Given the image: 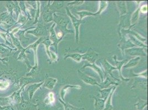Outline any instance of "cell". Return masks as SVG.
I'll return each instance as SVG.
<instances>
[{
	"instance_id": "6da1fadb",
	"label": "cell",
	"mask_w": 148,
	"mask_h": 110,
	"mask_svg": "<svg viewBox=\"0 0 148 110\" xmlns=\"http://www.w3.org/2000/svg\"><path fill=\"white\" fill-rule=\"evenodd\" d=\"M66 12L68 14V16L70 17V18L71 19V21L73 22V26L75 28V31H76V42H79V26L81 24V23H82V20H78L76 18L74 15H73L69 11V10L68 8H66Z\"/></svg>"
},
{
	"instance_id": "7a4b0ae2",
	"label": "cell",
	"mask_w": 148,
	"mask_h": 110,
	"mask_svg": "<svg viewBox=\"0 0 148 110\" xmlns=\"http://www.w3.org/2000/svg\"><path fill=\"white\" fill-rule=\"evenodd\" d=\"M54 20L56 23L58 25L60 29L63 31H66V33L73 32V31L68 30L67 25H68L69 21L66 20V19L62 18L61 17H59L56 14H54Z\"/></svg>"
},
{
	"instance_id": "3957f363",
	"label": "cell",
	"mask_w": 148,
	"mask_h": 110,
	"mask_svg": "<svg viewBox=\"0 0 148 110\" xmlns=\"http://www.w3.org/2000/svg\"><path fill=\"white\" fill-rule=\"evenodd\" d=\"M78 72H79V75L81 79L85 83H86L87 84H89V85H91V86L96 85V86H101V85H99V83L97 82L96 80L94 79L92 77H91L83 73L82 72H81L80 70H78Z\"/></svg>"
},
{
	"instance_id": "277c9868",
	"label": "cell",
	"mask_w": 148,
	"mask_h": 110,
	"mask_svg": "<svg viewBox=\"0 0 148 110\" xmlns=\"http://www.w3.org/2000/svg\"><path fill=\"white\" fill-rule=\"evenodd\" d=\"M99 54L95 51H88L86 54H84L82 58L84 60H87L90 62V63H95L96 58L97 57Z\"/></svg>"
},
{
	"instance_id": "5b68a950",
	"label": "cell",
	"mask_w": 148,
	"mask_h": 110,
	"mask_svg": "<svg viewBox=\"0 0 148 110\" xmlns=\"http://www.w3.org/2000/svg\"><path fill=\"white\" fill-rule=\"evenodd\" d=\"M91 67L93 68V69H95L96 71V72H97V73L99 74L101 77V81H103V71H102V69L99 67L98 66H97L96 65V64L95 63H86V65H85L82 68V69L86 67Z\"/></svg>"
},
{
	"instance_id": "8992f818",
	"label": "cell",
	"mask_w": 148,
	"mask_h": 110,
	"mask_svg": "<svg viewBox=\"0 0 148 110\" xmlns=\"http://www.w3.org/2000/svg\"><path fill=\"white\" fill-rule=\"evenodd\" d=\"M95 98V110H103L105 107V101L106 98L105 99H99L97 98Z\"/></svg>"
},
{
	"instance_id": "52a82bcc",
	"label": "cell",
	"mask_w": 148,
	"mask_h": 110,
	"mask_svg": "<svg viewBox=\"0 0 148 110\" xmlns=\"http://www.w3.org/2000/svg\"><path fill=\"white\" fill-rule=\"evenodd\" d=\"M103 67H104V68H105L106 73L110 74V75L112 76V77L113 78L115 79V78H114L113 75L112 74V71H113V70H114V69H117V68L114 67L112 66L111 65H110L108 62L106 60H105V61H104Z\"/></svg>"
},
{
	"instance_id": "ba28073f",
	"label": "cell",
	"mask_w": 148,
	"mask_h": 110,
	"mask_svg": "<svg viewBox=\"0 0 148 110\" xmlns=\"http://www.w3.org/2000/svg\"><path fill=\"white\" fill-rule=\"evenodd\" d=\"M54 26H55V24L53 25V26L50 29V33H51V36H50V39L51 40H53V41L54 43L55 46H56V49H57V46H58V43L59 42L62 40V39H58L57 37V36L56 35L55 31L54 30Z\"/></svg>"
},
{
	"instance_id": "9c48e42d",
	"label": "cell",
	"mask_w": 148,
	"mask_h": 110,
	"mask_svg": "<svg viewBox=\"0 0 148 110\" xmlns=\"http://www.w3.org/2000/svg\"><path fill=\"white\" fill-rule=\"evenodd\" d=\"M127 52L132 55V56H136V55H143L146 56V54L143 52V48H134V49H130Z\"/></svg>"
},
{
	"instance_id": "30bf717a",
	"label": "cell",
	"mask_w": 148,
	"mask_h": 110,
	"mask_svg": "<svg viewBox=\"0 0 148 110\" xmlns=\"http://www.w3.org/2000/svg\"><path fill=\"white\" fill-rule=\"evenodd\" d=\"M114 61H115V62H116V65L117 66V69L119 70V73H120V75H121V78H122V79L124 80H125V81L129 80H130L129 79H124L123 77V76L122 75V74H121V69H122V66H123L124 64L127 61V60H124V61H118L117 60V59L116 58V56L114 57Z\"/></svg>"
},
{
	"instance_id": "8fae6325",
	"label": "cell",
	"mask_w": 148,
	"mask_h": 110,
	"mask_svg": "<svg viewBox=\"0 0 148 110\" xmlns=\"http://www.w3.org/2000/svg\"><path fill=\"white\" fill-rule=\"evenodd\" d=\"M140 60V58L139 57H136V58H133L131 60H130L129 62L125 65L123 67L124 68H127L133 67L136 66L138 63L139 61Z\"/></svg>"
},
{
	"instance_id": "7c38bea8",
	"label": "cell",
	"mask_w": 148,
	"mask_h": 110,
	"mask_svg": "<svg viewBox=\"0 0 148 110\" xmlns=\"http://www.w3.org/2000/svg\"><path fill=\"white\" fill-rule=\"evenodd\" d=\"M56 81L57 80L56 79L50 78L46 81V83L45 84V87L49 89H53L56 83Z\"/></svg>"
},
{
	"instance_id": "4fadbf2b",
	"label": "cell",
	"mask_w": 148,
	"mask_h": 110,
	"mask_svg": "<svg viewBox=\"0 0 148 110\" xmlns=\"http://www.w3.org/2000/svg\"><path fill=\"white\" fill-rule=\"evenodd\" d=\"M84 55H81L80 54H77V53H75V54H69V55L66 56V57H65V59H66L67 57H71L74 60H75V61L80 62L84 56Z\"/></svg>"
},
{
	"instance_id": "5bb4252c",
	"label": "cell",
	"mask_w": 148,
	"mask_h": 110,
	"mask_svg": "<svg viewBox=\"0 0 148 110\" xmlns=\"http://www.w3.org/2000/svg\"><path fill=\"white\" fill-rule=\"evenodd\" d=\"M59 100L62 104V105H64L65 110H84V108L75 107H74L73 106L71 105L70 104H69V103H65L64 101H62L61 99H59Z\"/></svg>"
},
{
	"instance_id": "9a60e30c",
	"label": "cell",
	"mask_w": 148,
	"mask_h": 110,
	"mask_svg": "<svg viewBox=\"0 0 148 110\" xmlns=\"http://www.w3.org/2000/svg\"><path fill=\"white\" fill-rule=\"evenodd\" d=\"M76 13L80 15V20H82V19L84 17H86L87 16H97V15L99 14V12L94 14V13H92L88 11H81L80 12H77Z\"/></svg>"
},
{
	"instance_id": "2e32d148",
	"label": "cell",
	"mask_w": 148,
	"mask_h": 110,
	"mask_svg": "<svg viewBox=\"0 0 148 110\" xmlns=\"http://www.w3.org/2000/svg\"><path fill=\"white\" fill-rule=\"evenodd\" d=\"M115 88H116V87H114L113 90V91L112 92L110 96H109L108 99V100L107 101L106 105V108L103 110H113V106H112V104H111V98H112V96L113 93L114 92Z\"/></svg>"
},
{
	"instance_id": "e0dca14e",
	"label": "cell",
	"mask_w": 148,
	"mask_h": 110,
	"mask_svg": "<svg viewBox=\"0 0 148 110\" xmlns=\"http://www.w3.org/2000/svg\"><path fill=\"white\" fill-rule=\"evenodd\" d=\"M80 88V87L77 86H66L65 87H64L62 88V89L60 92V96L62 98V99L63 100V101L64 100V97L65 95V94L66 92V90H68V88Z\"/></svg>"
},
{
	"instance_id": "ac0fdd59",
	"label": "cell",
	"mask_w": 148,
	"mask_h": 110,
	"mask_svg": "<svg viewBox=\"0 0 148 110\" xmlns=\"http://www.w3.org/2000/svg\"><path fill=\"white\" fill-rule=\"evenodd\" d=\"M111 84L118 85V84L117 83L114 82L111 79V78H110L109 77H107L106 80L102 83V85L101 86H102V87L103 88H106V87H107V86H110V85H111Z\"/></svg>"
},
{
	"instance_id": "d6986e66",
	"label": "cell",
	"mask_w": 148,
	"mask_h": 110,
	"mask_svg": "<svg viewBox=\"0 0 148 110\" xmlns=\"http://www.w3.org/2000/svg\"><path fill=\"white\" fill-rule=\"evenodd\" d=\"M44 19L45 22H49L50 21L53 20V17H52V14L50 11L49 12H46L45 14L44 15Z\"/></svg>"
},
{
	"instance_id": "ffe728a7",
	"label": "cell",
	"mask_w": 148,
	"mask_h": 110,
	"mask_svg": "<svg viewBox=\"0 0 148 110\" xmlns=\"http://www.w3.org/2000/svg\"><path fill=\"white\" fill-rule=\"evenodd\" d=\"M33 34H35L36 36H41L43 34V29L40 27H38L37 29H36L35 31H33L32 32Z\"/></svg>"
},
{
	"instance_id": "44dd1931",
	"label": "cell",
	"mask_w": 148,
	"mask_h": 110,
	"mask_svg": "<svg viewBox=\"0 0 148 110\" xmlns=\"http://www.w3.org/2000/svg\"><path fill=\"white\" fill-rule=\"evenodd\" d=\"M111 90H112V88L108 89H105L103 91H101V92L102 94V98H103V99L107 98V96L108 95V94H109L110 92H111Z\"/></svg>"
},
{
	"instance_id": "7402d4cb",
	"label": "cell",
	"mask_w": 148,
	"mask_h": 110,
	"mask_svg": "<svg viewBox=\"0 0 148 110\" xmlns=\"http://www.w3.org/2000/svg\"><path fill=\"white\" fill-rule=\"evenodd\" d=\"M8 86H9V83L7 81L0 82V89L4 90V89H6Z\"/></svg>"
},
{
	"instance_id": "603a6c76",
	"label": "cell",
	"mask_w": 148,
	"mask_h": 110,
	"mask_svg": "<svg viewBox=\"0 0 148 110\" xmlns=\"http://www.w3.org/2000/svg\"><path fill=\"white\" fill-rule=\"evenodd\" d=\"M21 108L22 110H27L28 108V104H22Z\"/></svg>"
},
{
	"instance_id": "cb8c5ba5",
	"label": "cell",
	"mask_w": 148,
	"mask_h": 110,
	"mask_svg": "<svg viewBox=\"0 0 148 110\" xmlns=\"http://www.w3.org/2000/svg\"><path fill=\"white\" fill-rule=\"evenodd\" d=\"M50 103H53L54 101V98L53 92H50L49 94Z\"/></svg>"
},
{
	"instance_id": "d4e9b609",
	"label": "cell",
	"mask_w": 148,
	"mask_h": 110,
	"mask_svg": "<svg viewBox=\"0 0 148 110\" xmlns=\"http://www.w3.org/2000/svg\"><path fill=\"white\" fill-rule=\"evenodd\" d=\"M147 10H148V8H147V5L142 6V8H141V11L142 13H145L147 12Z\"/></svg>"
},
{
	"instance_id": "484cf974",
	"label": "cell",
	"mask_w": 148,
	"mask_h": 110,
	"mask_svg": "<svg viewBox=\"0 0 148 110\" xmlns=\"http://www.w3.org/2000/svg\"><path fill=\"white\" fill-rule=\"evenodd\" d=\"M139 10L138 9V10L136 11V12L134 13V14H136V16H137V15L139 14ZM136 17V18H138V17H137V16H136L134 14H133V18H132V21H134V19H135V17ZM134 21H135V20H134Z\"/></svg>"
},
{
	"instance_id": "4316f807",
	"label": "cell",
	"mask_w": 148,
	"mask_h": 110,
	"mask_svg": "<svg viewBox=\"0 0 148 110\" xmlns=\"http://www.w3.org/2000/svg\"><path fill=\"white\" fill-rule=\"evenodd\" d=\"M5 51V49H3V48H2V47H0V52H3Z\"/></svg>"
}]
</instances>
